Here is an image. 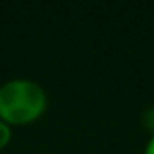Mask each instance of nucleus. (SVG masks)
Here are the masks:
<instances>
[{
    "label": "nucleus",
    "instance_id": "obj_1",
    "mask_svg": "<svg viewBox=\"0 0 154 154\" xmlns=\"http://www.w3.org/2000/svg\"><path fill=\"white\" fill-rule=\"evenodd\" d=\"M47 93L44 85L31 78H11L0 85V120L11 127L29 125L47 111Z\"/></svg>",
    "mask_w": 154,
    "mask_h": 154
},
{
    "label": "nucleus",
    "instance_id": "obj_4",
    "mask_svg": "<svg viewBox=\"0 0 154 154\" xmlns=\"http://www.w3.org/2000/svg\"><path fill=\"white\" fill-rule=\"evenodd\" d=\"M143 154H154V132H150V136H149V140L145 143Z\"/></svg>",
    "mask_w": 154,
    "mask_h": 154
},
{
    "label": "nucleus",
    "instance_id": "obj_3",
    "mask_svg": "<svg viewBox=\"0 0 154 154\" xmlns=\"http://www.w3.org/2000/svg\"><path fill=\"white\" fill-rule=\"evenodd\" d=\"M145 125L150 129V132H154V109H149L145 112Z\"/></svg>",
    "mask_w": 154,
    "mask_h": 154
},
{
    "label": "nucleus",
    "instance_id": "obj_2",
    "mask_svg": "<svg viewBox=\"0 0 154 154\" xmlns=\"http://www.w3.org/2000/svg\"><path fill=\"white\" fill-rule=\"evenodd\" d=\"M11 140H13V127L8 125L4 120H0V150H4Z\"/></svg>",
    "mask_w": 154,
    "mask_h": 154
}]
</instances>
